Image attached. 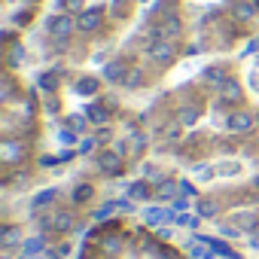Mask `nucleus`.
Segmentation results:
<instances>
[{"mask_svg": "<svg viewBox=\"0 0 259 259\" xmlns=\"http://www.w3.org/2000/svg\"><path fill=\"white\" fill-rule=\"evenodd\" d=\"M150 0H52L28 43L4 49V64L43 67L73 64L98 67L144 16Z\"/></svg>", "mask_w": 259, "mask_h": 259, "instance_id": "nucleus-1", "label": "nucleus"}, {"mask_svg": "<svg viewBox=\"0 0 259 259\" xmlns=\"http://www.w3.org/2000/svg\"><path fill=\"white\" fill-rule=\"evenodd\" d=\"M195 19L198 0H150L135 28L101 61L104 79L128 101L162 92L195 52Z\"/></svg>", "mask_w": 259, "mask_h": 259, "instance_id": "nucleus-2", "label": "nucleus"}, {"mask_svg": "<svg viewBox=\"0 0 259 259\" xmlns=\"http://www.w3.org/2000/svg\"><path fill=\"white\" fill-rule=\"evenodd\" d=\"M49 141V116L31 70L4 64L0 89V183L4 195L31 192L40 183Z\"/></svg>", "mask_w": 259, "mask_h": 259, "instance_id": "nucleus-3", "label": "nucleus"}, {"mask_svg": "<svg viewBox=\"0 0 259 259\" xmlns=\"http://www.w3.org/2000/svg\"><path fill=\"white\" fill-rule=\"evenodd\" d=\"M73 259H189V253L135 213H110L79 238Z\"/></svg>", "mask_w": 259, "mask_h": 259, "instance_id": "nucleus-4", "label": "nucleus"}, {"mask_svg": "<svg viewBox=\"0 0 259 259\" xmlns=\"http://www.w3.org/2000/svg\"><path fill=\"white\" fill-rule=\"evenodd\" d=\"M4 7V49L28 43V37L46 19L52 0H0Z\"/></svg>", "mask_w": 259, "mask_h": 259, "instance_id": "nucleus-5", "label": "nucleus"}]
</instances>
